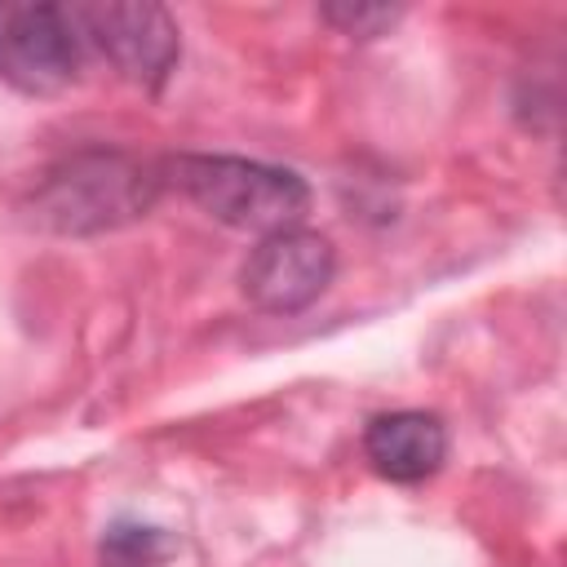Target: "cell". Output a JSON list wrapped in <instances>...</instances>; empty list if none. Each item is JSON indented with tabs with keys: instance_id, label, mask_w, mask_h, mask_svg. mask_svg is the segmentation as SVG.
<instances>
[{
	"instance_id": "6da1fadb",
	"label": "cell",
	"mask_w": 567,
	"mask_h": 567,
	"mask_svg": "<svg viewBox=\"0 0 567 567\" xmlns=\"http://www.w3.org/2000/svg\"><path fill=\"white\" fill-rule=\"evenodd\" d=\"M164 190L159 164L124 151H80L58 159L31 186V217L58 235H97L146 217Z\"/></svg>"
},
{
	"instance_id": "7a4b0ae2",
	"label": "cell",
	"mask_w": 567,
	"mask_h": 567,
	"mask_svg": "<svg viewBox=\"0 0 567 567\" xmlns=\"http://www.w3.org/2000/svg\"><path fill=\"white\" fill-rule=\"evenodd\" d=\"M164 186H177L190 204H199L208 217L235 230L275 235L288 226H301L310 208V186L301 173L248 155H199L182 151L159 159Z\"/></svg>"
},
{
	"instance_id": "3957f363",
	"label": "cell",
	"mask_w": 567,
	"mask_h": 567,
	"mask_svg": "<svg viewBox=\"0 0 567 567\" xmlns=\"http://www.w3.org/2000/svg\"><path fill=\"white\" fill-rule=\"evenodd\" d=\"M84 35L71 9L53 0H0V80L18 93L49 97L75 84Z\"/></svg>"
},
{
	"instance_id": "277c9868",
	"label": "cell",
	"mask_w": 567,
	"mask_h": 567,
	"mask_svg": "<svg viewBox=\"0 0 567 567\" xmlns=\"http://www.w3.org/2000/svg\"><path fill=\"white\" fill-rule=\"evenodd\" d=\"M84 44H93L128 84L159 93L182 58L177 22L151 0H93L71 9Z\"/></svg>"
},
{
	"instance_id": "5b68a950",
	"label": "cell",
	"mask_w": 567,
	"mask_h": 567,
	"mask_svg": "<svg viewBox=\"0 0 567 567\" xmlns=\"http://www.w3.org/2000/svg\"><path fill=\"white\" fill-rule=\"evenodd\" d=\"M337 279V248L328 235L288 226L261 235L248 261L239 266V292L261 315H301Z\"/></svg>"
},
{
	"instance_id": "8992f818",
	"label": "cell",
	"mask_w": 567,
	"mask_h": 567,
	"mask_svg": "<svg viewBox=\"0 0 567 567\" xmlns=\"http://www.w3.org/2000/svg\"><path fill=\"white\" fill-rule=\"evenodd\" d=\"M363 461L385 483H425L447 461V425L425 408H394L363 425Z\"/></svg>"
},
{
	"instance_id": "52a82bcc",
	"label": "cell",
	"mask_w": 567,
	"mask_h": 567,
	"mask_svg": "<svg viewBox=\"0 0 567 567\" xmlns=\"http://www.w3.org/2000/svg\"><path fill=\"white\" fill-rule=\"evenodd\" d=\"M168 554H173V536L164 527L133 523V518L111 523L97 540L102 567H159Z\"/></svg>"
},
{
	"instance_id": "ba28073f",
	"label": "cell",
	"mask_w": 567,
	"mask_h": 567,
	"mask_svg": "<svg viewBox=\"0 0 567 567\" xmlns=\"http://www.w3.org/2000/svg\"><path fill=\"white\" fill-rule=\"evenodd\" d=\"M319 18H323L328 27H337L341 35L372 40V35L390 31V27L403 18V9H399V4H354V0H332V4L319 9Z\"/></svg>"
}]
</instances>
